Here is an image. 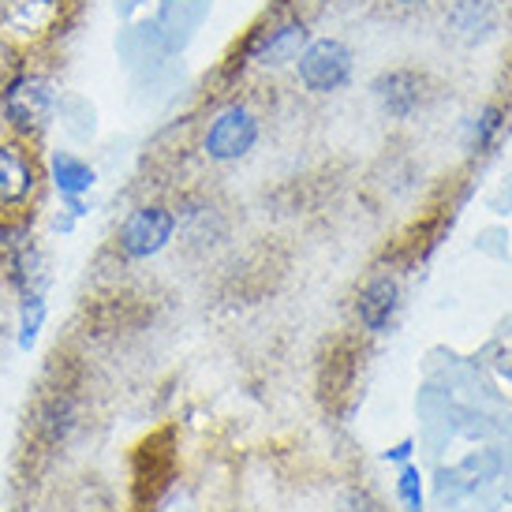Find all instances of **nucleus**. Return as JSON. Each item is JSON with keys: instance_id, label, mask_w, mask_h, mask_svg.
I'll return each mask as SVG.
<instances>
[{"instance_id": "10", "label": "nucleus", "mask_w": 512, "mask_h": 512, "mask_svg": "<svg viewBox=\"0 0 512 512\" xmlns=\"http://www.w3.org/2000/svg\"><path fill=\"white\" fill-rule=\"evenodd\" d=\"M0 277H4V285L12 288L15 296H27V292H49L53 285V262L45 255V247L38 240L23 247L15 258H8L4 266H0Z\"/></svg>"}, {"instance_id": "8", "label": "nucleus", "mask_w": 512, "mask_h": 512, "mask_svg": "<svg viewBox=\"0 0 512 512\" xmlns=\"http://www.w3.org/2000/svg\"><path fill=\"white\" fill-rule=\"evenodd\" d=\"M45 180L57 191L60 199H86L98 187V165L83 157L79 150L57 146L45 157Z\"/></svg>"}, {"instance_id": "17", "label": "nucleus", "mask_w": 512, "mask_h": 512, "mask_svg": "<svg viewBox=\"0 0 512 512\" xmlns=\"http://www.w3.org/2000/svg\"><path fill=\"white\" fill-rule=\"evenodd\" d=\"M498 131H501V109L498 105H490V109H483V116L475 120V128H471V150L483 154L486 146L494 143Z\"/></svg>"}, {"instance_id": "11", "label": "nucleus", "mask_w": 512, "mask_h": 512, "mask_svg": "<svg viewBox=\"0 0 512 512\" xmlns=\"http://www.w3.org/2000/svg\"><path fill=\"white\" fill-rule=\"evenodd\" d=\"M494 27H498V12L490 0H453V8L445 12V30L460 45L486 42Z\"/></svg>"}, {"instance_id": "12", "label": "nucleus", "mask_w": 512, "mask_h": 512, "mask_svg": "<svg viewBox=\"0 0 512 512\" xmlns=\"http://www.w3.org/2000/svg\"><path fill=\"white\" fill-rule=\"evenodd\" d=\"M75 423H79V400L68 389H60V385L53 393H45L42 404H38V415H34L38 438L45 445H60L75 430Z\"/></svg>"}, {"instance_id": "19", "label": "nucleus", "mask_w": 512, "mask_h": 512, "mask_svg": "<svg viewBox=\"0 0 512 512\" xmlns=\"http://www.w3.org/2000/svg\"><path fill=\"white\" fill-rule=\"evenodd\" d=\"M393 8H400V12H415V8H427L430 0H389Z\"/></svg>"}, {"instance_id": "9", "label": "nucleus", "mask_w": 512, "mask_h": 512, "mask_svg": "<svg viewBox=\"0 0 512 512\" xmlns=\"http://www.w3.org/2000/svg\"><path fill=\"white\" fill-rule=\"evenodd\" d=\"M397 311H400V285L397 277H389V273H378V277H370L367 285L359 288L356 296V318L359 326L367 329V333H389L393 322H397Z\"/></svg>"}, {"instance_id": "16", "label": "nucleus", "mask_w": 512, "mask_h": 512, "mask_svg": "<svg viewBox=\"0 0 512 512\" xmlns=\"http://www.w3.org/2000/svg\"><path fill=\"white\" fill-rule=\"evenodd\" d=\"M397 498L404 505V512H423V475L415 464H404L397 479Z\"/></svg>"}, {"instance_id": "18", "label": "nucleus", "mask_w": 512, "mask_h": 512, "mask_svg": "<svg viewBox=\"0 0 512 512\" xmlns=\"http://www.w3.org/2000/svg\"><path fill=\"white\" fill-rule=\"evenodd\" d=\"M408 456H412V441H400L397 449H389V453H385V460H393V464H404Z\"/></svg>"}, {"instance_id": "7", "label": "nucleus", "mask_w": 512, "mask_h": 512, "mask_svg": "<svg viewBox=\"0 0 512 512\" xmlns=\"http://www.w3.org/2000/svg\"><path fill=\"white\" fill-rule=\"evenodd\" d=\"M370 98L385 120H412L430 101V79L419 68H389L370 79Z\"/></svg>"}, {"instance_id": "6", "label": "nucleus", "mask_w": 512, "mask_h": 512, "mask_svg": "<svg viewBox=\"0 0 512 512\" xmlns=\"http://www.w3.org/2000/svg\"><path fill=\"white\" fill-rule=\"evenodd\" d=\"M311 42V30L299 15H281V19H270L266 27H258L247 45H243V64H255V68H285V64H296V57L303 53V45Z\"/></svg>"}, {"instance_id": "14", "label": "nucleus", "mask_w": 512, "mask_h": 512, "mask_svg": "<svg viewBox=\"0 0 512 512\" xmlns=\"http://www.w3.org/2000/svg\"><path fill=\"white\" fill-rule=\"evenodd\" d=\"M57 15H60V0H12L8 4V27L38 38L45 30H53Z\"/></svg>"}, {"instance_id": "13", "label": "nucleus", "mask_w": 512, "mask_h": 512, "mask_svg": "<svg viewBox=\"0 0 512 512\" xmlns=\"http://www.w3.org/2000/svg\"><path fill=\"white\" fill-rule=\"evenodd\" d=\"M15 348L19 352H34V344L42 337L45 322H49V299L45 292H27V296H15Z\"/></svg>"}, {"instance_id": "2", "label": "nucleus", "mask_w": 512, "mask_h": 512, "mask_svg": "<svg viewBox=\"0 0 512 512\" xmlns=\"http://www.w3.org/2000/svg\"><path fill=\"white\" fill-rule=\"evenodd\" d=\"M258 139H262V116L247 101H225L206 120V128L199 135V150L214 165H236L243 157H251Z\"/></svg>"}, {"instance_id": "15", "label": "nucleus", "mask_w": 512, "mask_h": 512, "mask_svg": "<svg viewBox=\"0 0 512 512\" xmlns=\"http://www.w3.org/2000/svg\"><path fill=\"white\" fill-rule=\"evenodd\" d=\"M57 128L72 139V143H90L94 139V131H98V109L90 105V101H79V116L75 109L68 105V98L60 94V105H57Z\"/></svg>"}, {"instance_id": "4", "label": "nucleus", "mask_w": 512, "mask_h": 512, "mask_svg": "<svg viewBox=\"0 0 512 512\" xmlns=\"http://www.w3.org/2000/svg\"><path fill=\"white\" fill-rule=\"evenodd\" d=\"M356 75V53L341 38H311L296 57V79L307 94H341Z\"/></svg>"}, {"instance_id": "3", "label": "nucleus", "mask_w": 512, "mask_h": 512, "mask_svg": "<svg viewBox=\"0 0 512 512\" xmlns=\"http://www.w3.org/2000/svg\"><path fill=\"white\" fill-rule=\"evenodd\" d=\"M176 228H180L176 225V206H169V202H139L116 225L113 251L131 266L150 262L176 240Z\"/></svg>"}, {"instance_id": "5", "label": "nucleus", "mask_w": 512, "mask_h": 512, "mask_svg": "<svg viewBox=\"0 0 512 512\" xmlns=\"http://www.w3.org/2000/svg\"><path fill=\"white\" fill-rule=\"evenodd\" d=\"M45 169L23 139H0V217L27 214L38 199Z\"/></svg>"}, {"instance_id": "1", "label": "nucleus", "mask_w": 512, "mask_h": 512, "mask_svg": "<svg viewBox=\"0 0 512 512\" xmlns=\"http://www.w3.org/2000/svg\"><path fill=\"white\" fill-rule=\"evenodd\" d=\"M57 105L60 90L57 83L42 72H15L8 83L0 86V120L12 131V139L23 143H38L45 131L57 128Z\"/></svg>"}]
</instances>
